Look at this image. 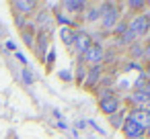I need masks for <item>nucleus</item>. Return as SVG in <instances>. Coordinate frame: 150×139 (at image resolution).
I'll return each mask as SVG.
<instances>
[{
    "instance_id": "26",
    "label": "nucleus",
    "mask_w": 150,
    "mask_h": 139,
    "mask_svg": "<svg viewBox=\"0 0 150 139\" xmlns=\"http://www.w3.org/2000/svg\"><path fill=\"white\" fill-rule=\"evenodd\" d=\"M15 59H19V61H21V64H23V66L27 68V57H25V55H23L21 51H15Z\"/></svg>"
},
{
    "instance_id": "23",
    "label": "nucleus",
    "mask_w": 150,
    "mask_h": 139,
    "mask_svg": "<svg viewBox=\"0 0 150 139\" xmlns=\"http://www.w3.org/2000/svg\"><path fill=\"white\" fill-rule=\"evenodd\" d=\"M111 96H115L111 88H103V90L99 92V100H105V98H111Z\"/></svg>"
},
{
    "instance_id": "9",
    "label": "nucleus",
    "mask_w": 150,
    "mask_h": 139,
    "mask_svg": "<svg viewBox=\"0 0 150 139\" xmlns=\"http://www.w3.org/2000/svg\"><path fill=\"white\" fill-rule=\"evenodd\" d=\"M129 100L136 104V108H146L150 104V94L146 90H134L132 96H129Z\"/></svg>"
},
{
    "instance_id": "17",
    "label": "nucleus",
    "mask_w": 150,
    "mask_h": 139,
    "mask_svg": "<svg viewBox=\"0 0 150 139\" xmlns=\"http://www.w3.org/2000/svg\"><path fill=\"white\" fill-rule=\"evenodd\" d=\"M127 6L134 10V13H138V15H142V10L148 6L146 2H144V0H129V2H127Z\"/></svg>"
},
{
    "instance_id": "25",
    "label": "nucleus",
    "mask_w": 150,
    "mask_h": 139,
    "mask_svg": "<svg viewBox=\"0 0 150 139\" xmlns=\"http://www.w3.org/2000/svg\"><path fill=\"white\" fill-rule=\"evenodd\" d=\"M60 78H62L64 82H72V72H68V70H62V72H60Z\"/></svg>"
},
{
    "instance_id": "31",
    "label": "nucleus",
    "mask_w": 150,
    "mask_h": 139,
    "mask_svg": "<svg viewBox=\"0 0 150 139\" xmlns=\"http://www.w3.org/2000/svg\"><path fill=\"white\" fill-rule=\"evenodd\" d=\"M144 90H146V92H148V94H150V82H148V84H146V88H144Z\"/></svg>"
},
{
    "instance_id": "33",
    "label": "nucleus",
    "mask_w": 150,
    "mask_h": 139,
    "mask_svg": "<svg viewBox=\"0 0 150 139\" xmlns=\"http://www.w3.org/2000/svg\"><path fill=\"white\" fill-rule=\"evenodd\" d=\"M136 139H146V135H142V137H136Z\"/></svg>"
},
{
    "instance_id": "30",
    "label": "nucleus",
    "mask_w": 150,
    "mask_h": 139,
    "mask_svg": "<svg viewBox=\"0 0 150 139\" xmlns=\"http://www.w3.org/2000/svg\"><path fill=\"white\" fill-rule=\"evenodd\" d=\"M144 135H146V139H150V127L146 129V133H144Z\"/></svg>"
},
{
    "instance_id": "1",
    "label": "nucleus",
    "mask_w": 150,
    "mask_h": 139,
    "mask_svg": "<svg viewBox=\"0 0 150 139\" xmlns=\"http://www.w3.org/2000/svg\"><path fill=\"white\" fill-rule=\"evenodd\" d=\"M117 23H119V6L115 2L101 4V29L105 33H113Z\"/></svg>"
},
{
    "instance_id": "29",
    "label": "nucleus",
    "mask_w": 150,
    "mask_h": 139,
    "mask_svg": "<svg viewBox=\"0 0 150 139\" xmlns=\"http://www.w3.org/2000/svg\"><path fill=\"white\" fill-rule=\"evenodd\" d=\"M144 76H146V80L150 82V61H146V70H144Z\"/></svg>"
},
{
    "instance_id": "5",
    "label": "nucleus",
    "mask_w": 150,
    "mask_h": 139,
    "mask_svg": "<svg viewBox=\"0 0 150 139\" xmlns=\"http://www.w3.org/2000/svg\"><path fill=\"white\" fill-rule=\"evenodd\" d=\"M127 119L134 121L136 125L148 129L150 127V108H127Z\"/></svg>"
},
{
    "instance_id": "2",
    "label": "nucleus",
    "mask_w": 150,
    "mask_h": 139,
    "mask_svg": "<svg viewBox=\"0 0 150 139\" xmlns=\"http://www.w3.org/2000/svg\"><path fill=\"white\" fill-rule=\"evenodd\" d=\"M127 31H129L136 39L148 35V31H150V15H146V13L134 15V19L127 23Z\"/></svg>"
},
{
    "instance_id": "3",
    "label": "nucleus",
    "mask_w": 150,
    "mask_h": 139,
    "mask_svg": "<svg viewBox=\"0 0 150 139\" xmlns=\"http://www.w3.org/2000/svg\"><path fill=\"white\" fill-rule=\"evenodd\" d=\"M80 61L84 64V66H103V61H105V49L99 45V43H93L86 51H84V55L80 57Z\"/></svg>"
},
{
    "instance_id": "7",
    "label": "nucleus",
    "mask_w": 150,
    "mask_h": 139,
    "mask_svg": "<svg viewBox=\"0 0 150 139\" xmlns=\"http://www.w3.org/2000/svg\"><path fill=\"white\" fill-rule=\"evenodd\" d=\"M121 133H123L125 139H136V137H142V135L146 133V129L140 127V125H136L134 121L125 119V123H123V127H121Z\"/></svg>"
},
{
    "instance_id": "28",
    "label": "nucleus",
    "mask_w": 150,
    "mask_h": 139,
    "mask_svg": "<svg viewBox=\"0 0 150 139\" xmlns=\"http://www.w3.org/2000/svg\"><path fill=\"white\" fill-rule=\"evenodd\" d=\"M4 45H6V49H11V51H15V49H17V43H15V41H6Z\"/></svg>"
},
{
    "instance_id": "10",
    "label": "nucleus",
    "mask_w": 150,
    "mask_h": 139,
    "mask_svg": "<svg viewBox=\"0 0 150 139\" xmlns=\"http://www.w3.org/2000/svg\"><path fill=\"white\" fill-rule=\"evenodd\" d=\"M101 74H103V66H93L88 72H86V78H84V82H82V86H93L95 82H99L101 80Z\"/></svg>"
},
{
    "instance_id": "15",
    "label": "nucleus",
    "mask_w": 150,
    "mask_h": 139,
    "mask_svg": "<svg viewBox=\"0 0 150 139\" xmlns=\"http://www.w3.org/2000/svg\"><path fill=\"white\" fill-rule=\"evenodd\" d=\"M84 17H86V23H95V21H99V19H101V6H91L88 13H86Z\"/></svg>"
},
{
    "instance_id": "21",
    "label": "nucleus",
    "mask_w": 150,
    "mask_h": 139,
    "mask_svg": "<svg viewBox=\"0 0 150 139\" xmlns=\"http://www.w3.org/2000/svg\"><path fill=\"white\" fill-rule=\"evenodd\" d=\"M125 31H127V23H117V27L113 29V35H115V37L119 39V37H121V35H123Z\"/></svg>"
},
{
    "instance_id": "19",
    "label": "nucleus",
    "mask_w": 150,
    "mask_h": 139,
    "mask_svg": "<svg viewBox=\"0 0 150 139\" xmlns=\"http://www.w3.org/2000/svg\"><path fill=\"white\" fill-rule=\"evenodd\" d=\"M129 55H132V57H144V45H142V43H132Z\"/></svg>"
},
{
    "instance_id": "6",
    "label": "nucleus",
    "mask_w": 150,
    "mask_h": 139,
    "mask_svg": "<svg viewBox=\"0 0 150 139\" xmlns=\"http://www.w3.org/2000/svg\"><path fill=\"white\" fill-rule=\"evenodd\" d=\"M99 110L105 115V117H111L115 112L121 110V100L117 96H111V98H105V100H99Z\"/></svg>"
},
{
    "instance_id": "32",
    "label": "nucleus",
    "mask_w": 150,
    "mask_h": 139,
    "mask_svg": "<svg viewBox=\"0 0 150 139\" xmlns=\"http://www.w3.org/2000/svg\"><path fill=\"white\" fill-rule=\"evenodd\" d=\"M8 139H19V137H17L15 133H11V135H8Z\"/></svg>"
},
{
    "instance_id": "11",
    "label": "nucleus",
    "mask_w": 150,
    "mask_h": 139,
    "mask_svg": "<svg viewBox=\"0 0 150 139\" xmlns=\"http://www.w3.org/2000/svg\"><path fill=\"white\" fill-rule=\"evenodd\" d=\"M47 39H50V35H47L45 31H37V41H35V43H39V45L35 47V53H37L39 57H45V51H47Z\"/></svg>"
},
{
    "instance_id": "27",
    "label": "nucleus",
    "mask_w": 150,
    "mask_h": 139,
    "mask_svg": "<svg viewBox=\"0 0 150 139\" xmlns=\"http://www.w3.org/2000/svg\"><path fill=\"white\" fill-rule=\"evenodd\" d=\"M144 59H146V61H150V41L144 45Z\"/></svg>"
},
{
    "instance_id": "8",
    "label": "nucleus",
    "mask_w": 150,
    "mask_h": 139,
    "mask_svg": "<svg viewBox=\"0 0 150 139\" xmlns=\"http://www.w3.org/2000/svg\"><path fill=\"white\" fill-rule=\"evenodd\" d=\"M37 6H39V4L33 2V0H17V2H13L15 15H21V17H25V15H33Z\"/></svg>"
},
{
    "instance_id": "22",
    "label": "nucleus",
    "mask_w": 150,
    "mask_h": 139,
    "mask_svg": "<svg viewBox=\"0 0 150 139\" xmlns=\"http://www.w3.org/2000/svg\"><path fill=\"white\" fill-rule=\"evenodd\" d=\"M56 61V51L54 49H50L47 53H45V64H47V68H52V64Z\"/></svg>"
},
{
    "instance_id": "14",
    "label": "nucleus",
    "mask_w": 150,
    "mask_h": 139,
    "mask_svg": "<svg viewBox=\"0 0 150 139\" xmlns=\"http://www.w3.org/2000/svg\"><path fill=\"white\" fill-rule=\"evenodd\" d=\"M60 37H62L64 45L70 49V47H72V39H74V31H72V27H62V29H60Z\"/></svg>"
},
{
    "instance_id": "34",
    "label": "nucleus",
    "mask_w": 150,
    "mask_h": 139,
    "mask_svg": "<svg viewBox=\"0 0 150 139\" xmlns=\"http://www.w3.org/2000/svg\"><path fill=\"white\" fill-rule=\"evenodd\" d=\"M146 4H150V2H146Z\"/></svg>"
},
{
    "instance_id": "16",
    "label": "nucleus",
    "mask_w": 150,
    "mask_h": 139,
    "mask_svg": "<svg viewBox=\"0 0 150 139\" xmlns=\"http://www.w3.org/2000/svg\"><path fill=\"white\" fill-rule=\"evenodd\" d=\"M21 80H23V84H27V86H33V84H35V76H33V72H31L29 68H23V70H21Z\"/></svg>"
},
{
    "instance_id": "4",
    "label": "nucleus",
    "mask_w": 150,
    "mask_h": 139,
    "mask_svg": "<svg viewBox=\"0 0 150 139\" xmlns=\"http://www.w3.org/2000/svg\"><path fill=\"white\" fill-rule=\"evenodd\" d=\"M91 45H93V39H91V35H88L86 31H78V33H74L72 49H74V53H76L78 57H82V55H84V51H86Z\"/></svg>"
},
{
    "instance_id": "18",
    "label": "nucleus",
    "mask_w": 150,
    "mask_h": 139,
    "mask_svg": "<svg viewBox=\"0 0 150 139\" xmlns=\"http://www.w3.org/2000/svg\"><path fill=\"white\" fill-rule=\"evenodd\" d=\"M50 25V10H39L37 13V27H47Z\"/></svg>"
},
{
    "instance_id": "12",
    "label": "nucleus",
    "mask_w": 150,
    "mask_h": 139,
    "mask_svg": "<svg viewBox=\"0 0 150 139\" xmlns=\"http://www.w3.org/2000/svg\"><path fill=\"white\" fill-rule=\"evenodd\" d=\"M107 119H109V125H111L113 129H121L123 123H125V119H127V112L121 108L119 112H115V115H111V117H107Z\"/></svg>"
},
{
    "instance_id": "13",
    "label": "nucleus",
    "mask_w": 150,
    "mask_h": 139,
    "mask_svg": "<svg viewBox=\"0 0 150 139\" xmlns=\"http://www.w3.org/2000/svg\"><path fill=\"white\" fill-rule=\"evenodd\" d=\"M64 8L68 13H82L86 8V2H82V0H68V2H64Z\"/></svg>"
},
{
    "instance_id": "24",
    "label": "nucleus",
    "mask_w": 150,
    "mask_h": 139,
    "mask_svg": "<svg viewBox=\"0 0 150 139\" xmlns=\"http://www.w3.org/2000/svg\"><path fill=\"white\" fill-rule=\"evenodd\" d=\"M15 23H17L19 31H23V29L27 27V23H25V17H21V15H15Z\"/></svg>"
},
{
    "instance_id": "20",
    "label": "nucleus",
    "mask_w": 150,
    "mask_h": 139,
    "mask_svg": "<svg viewBox=\"0 0 150 139\" xmlns=\"http://www.w3.org/2000/svg\"><path fill=\"white\" fill-rule=\"evenodd\" d=\"M146 84H148V80H146V76H144V72H142V74L138 76V80L134 82V90H144Z\"/></svg>"
}]
</instances>
